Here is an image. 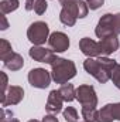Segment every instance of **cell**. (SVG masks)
<instances>
[{"label": "cell", "instance_id": "f1b7e54d", "mask_svg": "<svg viewBox=\"0 0 120 122\" xmlns=\"http://www.w3.org/2000/svg\"><path fill=\"white\" fill-rule=\"evenodd\" d=\"M61 1H64V0H61Z\"/></svg>", "mask_w": 120, "mask_h": 122}, {"label": "cell", "instance_id": "e0dca14e", "mask_svg": "<svg viewBox=\"0 0 120 122\" xmlns=\"http://www.w3.org/2000/svg\"><path fill=\"white\" fill-rule=\"evenodd\" d=\"M62 115H64V118H65L66 122H78L79 121L78 111H76L74 107H66V108L62 111Z\"/></svg>", "mask_w": 120, "mask_h": 122}, {"label": "cell", "instance_id": "5bb4252c", "mask_svg": "<svg viewBox=\"0 0 120 122\" xmlns=\"http://www.w3.org/2000/svg\"><path fill=\"white\" fill-rule=\"evenodd\" d=\"M3 64H4V67L6 68H9L10 71H18V70H21L23 68V65H24V58L18 54V53H10L7 57H4L3 58Z\"/></svg>", "mask_w": 120, "mask_h": 122}, {"label": "cell", "instance_id": "ffe728a7", "mask_svg": "<svg viewBox=\"0 0 120 122\" xmlns=\"http://www.w3.org/2000/svg\"><path fill=\"white\" fill-rule=\"evenodd\" d=\"M47 6H48L47 0H37V1H35V4H34V11H35L38 16H41V14H44V13H45Z\"/></svg>", "mask_w": 120, "mask_h": 122}, {"label": "cell", "instance_id": "8992f818", "mask_svg": "<svg viewBox=\"0 0 120 122\" xmlns=\"http://www.w3.org/2000/svg\"><path fill=\"white\" fill-rule=\"evenodd\" d=\"M27 38L34 46H42L50 38V27L45 21H34L27 30Z\"/></svg>", "mask_w": 120, "mask_h": 122}, {"label": "cell", "instance_id": "44dd1931", "mask_svg": "<svg viewBox=\"0 0 120 122\" xmlns=\"http://www.w3.org/2000/svg\"><path fill=\"white\" fill-rule=\"evenodd\" d=\"M110 80L113 81V84L120 90V64H116V65H115V68H113V71H112Z\"/></svg>", "mask_w": 120, "mask_h": 122}, {"label": "cell", "instance_id": "7a4b0ae2", "mask_svg": "<svg viewBox=\"0 0 120 122\" xmlns=\"http://www.w3.org/2000/svg\"><path fill=\"white\" fill-rule=\"evenodd\" d=\"M116 64L117 62L115 60H110L107 57H97L96 60L88 57L83 61V68L89 75L96 78L100 84H106L110 80L112 71Z\"/></svg>", "mask_w": 120, "mask_h": 122}, {"label": "cell", "instance_id": "30bf717a", "mask_svg": "<svg viewBox=\"0 0 120 122\" xmlns=\"http://www.w3.org/2000/svg\"><path fill=\"white\" fill-rule=\"evenodd\" d=\"M48 46L54 53H64L69 48V38L65 33L62 31H55L50 34L48 38Z\"/></svg>", "mask_w": 120, "mask_h": 122}, {"label": "cell", "instance_id": "2e32d148", "mask_svg": "<svg viewBox=\"0 0 120 122\" xmlns=\"http://www.w3.org/2000/svg\"><path fill=\"white\" fill-rule=\"evenodd\" d=\"M18 6H20V1L18 0H3V1H0L1 14H9V13L17 10Z\"/></svg>", "mask_w": 120, "mask_h": 122}, {"label": "cell", "instance_id": "f546056e", "mask_svg": "<svg viewBox=\"0 0 120 122\" xmlns=\"http://www.w3.org/2000/svg\"><path fill=\"white\" fill-rule=\"evenodd\" d=\"M83 122H86V121H83Z\"/></svg>", "mask_w": 120, "mask_h": 122}, {"label": "cell", "instance_id": "4316f807", "mask_svg": "<svg viewBox=\"0 0 120 122\" xmlns=\"http://www.w3.org/2000/svg\"><path fill=\"white\" fill-rule=\"evenodd\" d=\"M37 0H26V10H34V4Z\"/></svg>", "mask_w": 120, "mask_h": 122}, {"label": "cell", "instance_id": "7c38bea8", "mask_svg": "<svg viewBox=\"0 0 120 122\" xmlns=\"http://www.w3.org/2000/svg\"><path fill=\"white\" fill-rule=\"evenodd\" d=\"M23 98H24V90L20 85H11V87H9L4 98L1 99V107L6 108L10 105H17L21 102Z\"/></svg>", "mask_w": 120, "mask_h": 122}, {"label": "cell", "instance_id": "ba28073f", "mask_svg": "<svg viewBox=\"0 0 120 122\" xmlns=\"http://www.w3.org/2000/svg\"><path fill=\"white\" fill-rule=\"evenodd\" d=\"M51 80L52 77L45 68H32L28 72V82L34 88H40V90L48 88V85L51 84Z\"/></svg>", "mask_w": 120, "mask_h": 122}, {"label": "cell", "instance_id": "ac0fdd59", "mask_svg": "<svg viewBox=\"0 0 120 122\" xmlns=\"http://www.w3.org/2000/svg\"><path fill=\"white\" fill-rule=\"evenodd\" d=\"M10 53H13L11 44H10L7 40L1 38V40H0V58L3 60V58H4V57H7Z\"/></svg>", "mask_w": 120, "mask_h": 122}, {"label": "cell", "instance_id": "52a82bcc", "mask_svg": "<svg viewBox=\"0 0 120 122\" xmlns=\"http://www.w3.org/2000/svg\"><path fill=\"white\" fill-rule=\"evenodd\" d=\"M61 4H62V10L60 13L61 23L68 26V27L75 26L76 20L79 19L78 0H64V1H61Z\"/></svg>", "mask_w": 120, "mask_h": 122}, {"label": "cell", "instance_id": "277c9868", "mask_svg": "<svg viewBox=\"0 0 120 122\" xmlns=\"http://www.w3.org/2000/svg\"><path fill=\"white\" fill-rule=\"evenodd\" d=\"M76 75V65L71 60H65L61 57H55L51 62V77L57 84H66Z\"/></svg>", "mask_w": 120, "mask_h": 122}, {"label": "cell", "instance_id": "6da1fadb", "mask_svg": "<svg viewBox=\"0 0 120 122\" xmlns=\"http://www.w3.org/2000/svg\"><path fill=\"white\" fill-rule=\"evenodd\" d=\"M119 38L117 36H107V37H103L100 38L99 41H95L92 38L88 37H83L81 38L79 41V48L81 51L88 56L90 58L93 57H106V56H110L112 53H115L117 48H119Z\"/></svg>", "mask_w": 120, "mask_h": 122}, {"label": "cell", "instance_id": "5b68a950", "mask_svg": "<svg viewBox=\"0 0 120 122\" xmlns=\"http://www.w3.org/2000/svg\"><path fill=\"white\" fill-rule=\"evenodd\" d=\"M95 34L97 38H103L107 36H119L120 34V13L117 14H110L106 13L100 17L96 29H95Z\"/></svg>", "mask_w": 120, "mask_h": 122}, {"label": "cell", "instance_id": "484cf974", "mask_svg": "<svg viewBox=\"0 0 120 122\" xmlns=\"http://www.w3.org/2000/svg\"><path fill=\"white\" fill-rule=\"evenodd\" d=\"M7 27H9V23H7L6 14H1V27H0V30H7Z\"/></svg>", "mask_w": 120, "mask_h": 122}, {"label": "cell", "instance_id": "9a60e30c", "mask_svg": "<svg viewBox=\"0 0 120 122\" xmlns=\"http://www.w3.org/2000/svg\"><path fill=\"white\" fill-rule=\"evenodd\" d=\"M60 94L65 102H72L76 98V90L74 88L72 84H64L60 88Z\"/></svg>", "mask_w": 120, "mask_h": 122}, {"label": "cell", "instance_id": "603a6c76", "mask_svg": "<svg viewBox=\"0 0 120 122\" xmlns=\"http://www.w3.org/2000/svg\"><path fill=\"white\" fill-rule=\"evenodd\" d=\"M0 75H1V80H3V82H1V99H3L7 90H9V85H7V75H6V72H1Z\"/></svg>", "mask_w": 120, "mask_h": 122}, {"label": "cell", "instance_id": "3957f363", "mask_svg": "<svg viewBox=\"0 0 120 122\" xmlns=\"http://www.w3.org/2000/svg\"><path fill=\"white\" fill-rule=\"evenodd\" d=\"M76 99L82 105V117L86 122H96L97 118V97L92 85L83 84L76 88Z\"/></svg>", "mask_w": 120, "mask_h": 122}, {"label": "cell", "instance_id": "4fadbf2b", "mask_svg": "<svg viewBox=\"0 0 120 122\" xmlns=\"http://www.w3.org/2000/svg\"><path fill=\"white\" fill-rule=\"evenodd\" d=\"M62 104H64V99L60 94V90H52L48 95V101H47V105H45V109L47 112L50 114H58L62 111Z\"/></svg>", "mask_w": 120, "mask_h": 122}, {"label": "cell", "instance_id": "9c48e42d", "mask_svg": "<svg viewBox=\"0 0 120 122\" xmlns=\"http://www.w3.org/2000/svg\"><path fill=\"white\" fill-rule=\"evenodd\" d=\"M120 121V102L107 104L97 111L96 122H113Z\"/></svg>", "mask_w": 120, "mask_h": 122}, {"label": "cell", "instance_id": "7402d4cb", "mask_svg": "<svg viewBox=\"0 0 120 122\" xmlns=\"http://www.w3.org/2000/svg\"><path fill=\"white\" fill-rule=\"evenodd\" d=\"M85 1L88 3V6H89L90 10H97V9L102 7L103 3H105V0H85Z\"/></svg>", "mask_w": 120, "mask_h": 122}, {"label": "cell", "instance_id": "d6986e66", "mask_svg": "<svg viewBox=\"0 0 120 122\" xmlns=\"http://www.w3.org/2000/svg\"><path fill=\"white\" fill-rule=\"evenodd\" d=\"M88 11H89V6L86 1L83 0H78V13H79V19H83L88 16Z\"/></svg>", "mask_w": 120, "mask_h": 122}, {"label": "cell", "instance_id": "8fae6325", "mask_svg": "<svg viewBox=\"0 0 120 122\" xmlns=\"http://www.w3.org/2000/svg\"><path fill=\"white\" fill-rule=\"evenodd\" d=\"M30 57L34 61H38V62H45V64H50L55 60V53L52 50H48V48H44L41 46H32L28 51Z\"/></svg>", "mask_w": 120, "mask_h": 122}, {"label": "cell", "instance_id": "cb8c5ba5", "mask_svg": "<svg viewBox=\"0 0 120 122\" xmlns=\"http://www.w3.org/2000/svg\"><path fill=\"white\" fill-rule=\"evenodd\" d=\"M1 122H20L17 118H13V114L10 112L9 118L6 117V111H1Z\"/></svg>", "mask_w": 120, "mask_h": 122}, {"label": "cell", "instance_id": "83f0119b", "mask_svg": "<svg viewBox=\"0 0 120 122\" xmlns=\"http://www.w3.org/2000/svg\"><path fill=\"white\" fill-rule=\"evenodd\" d=\"M28 122H40V121H37V119H30Z\"/></svg>", "mask_w": 120, "mask_h": 122}, {"label": "cell", "instance_id": "d4e9b609", "mask_svg": "<svg viewBox=\"0 0 120 122\" xmlns=\"http://www.w3.org/2000/svg\"><path fill=\"white\" fill-rule=\"evenodd\" d=\"M41 122H60V121H58V118L54 114H50V115H45Z\"/></svg>", "mask_w": 120, "mask_h": 122}]
</instances>
